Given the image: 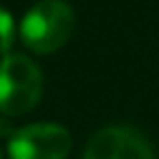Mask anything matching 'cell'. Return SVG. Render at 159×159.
I'll return each instance as SVG.
<instances>
[{"label":"cell","mask_w":159,"mask_h":159,"mask_svg":"<svg viewBox=\"0 0 159 159\" xmlns=\"http://www.w3.org/2000/svg\"><path fill=\"white\" fill-rule=\"evenodd\" d=\"M45 89L40 68L21 54H7L0 61V112L5 117L24 115L38 105Z\"/></svg>","instance_id":"2"},{"label":"cell","mask_w":159,"mask_h":159,"mask_svg":"<svg viewBox=\"0 0 159 159\" xmlns=\"http://www.w3.org/2000/svg\"><path fill=\"white\" fill-rule=\"evenodd\" d=\"M0 159H2V150H0Z\"/></svg>","instance_id":"6"},{"label":"cell","mask_w":159,"mask_h":159,"mask_svg":"<svg viewBox=\"0 0 159 159\" xmlns=\"http://www.w3.org/2000/svg\"><path fill=\"white\" fill-rule=\"evenodd\" d=\"M75 30V12L66 0H40L24 14L19 35L35 54L61 49Z\"/></svg>","instance_id":"1"},{"label":"cell","mask_w":159,"mask_h":159,"mask_svg":"<svg viewBox=\"0 0 159 159\" xmlns=\"http://www.w3.org/2000/svg\"><path fill=\"white\" fill-rule=\"evenodd\" d=\"M82 159H154V152L131 126H105L89 138Z\"/></svg>","instance_id":"4"},{"label":"cell","mask_w":159,"mask_h":159,"mask_svg":"<svg viewBox=\"0 0 159 159\" xmlns=\"http://www.w3.org/2000/svg\"><path fill=\"white\" fill-rule=\"evenodd\" d=\"M73 148L68 129L54 122H35L10 136V159H66Z\"/></svg>","instance_id":"3"},{"label":"cell","mask_w":159,"mask_h":159,"mask_svg":"<svg viewBox=\"0 0 159 159\" xmlns=\"http://www.w3.org/2000/svg\"><path fill=\"white\" fill-rule=\"evenodd\" d=\"M12 42H14V21L10 12L0 7V54L7 56Z\"/></svg>","instance_id":"5"}]
</instances>
